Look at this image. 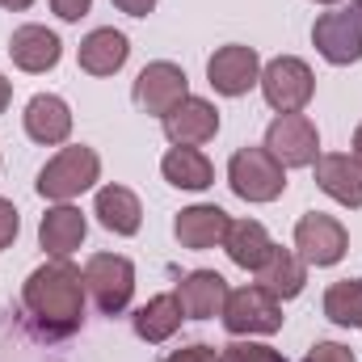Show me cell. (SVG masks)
<instances>
[{"mask_svg": "<svg viewBox=\"0 0 362 362\" xmlns=\"http://www.w3.org/2000/svg\"><path fill=\"white\" fill-rule=\"evenodd\" d=\"M85 274L76 270L68 257H55L47 266L25 278L21 286V299L25 308L34 312V320L47 329V333H72L85 316Z\"/></svg>", "mask_w": 362, "mask_h": 362, "instance_id": "6da1fadb", "label": "cell"}, {"mask_svg": "<svg viewBox=\"0 0 362 362\" xmlns=\"http://www.w3.org/2000/svg\"><path fill=\"white\" fill-rule=\"evenodd\" d=\"M101 173V160L93 148H64L59 156H51L38 173V194L51 198V202H72L76 194L93 189V181Z\"/></svg>", "mask_w": 362, "mask_h": 362, "instance_id": "7a4b0ae2", "label": "cell"}, {"mask_svg": "<svg viewBox=\"0 0 362 362\" xmlns=\"http://www.w3.org/2000/svg\"><path fill=\"white\" fill-rule=\"evenodd\" d=\"M312 42L337 68L358 64V55H362V0H350L346 8H333V13H320L316 25H312Z\"/></svg>", "mask_w": 362, "mask_h": 362, "instance_id": "3957f363", "label": "cell"}, {"mask_svg": "<svg viewBox=\"0 0 362 362\" xmlns=\"http://www.w3.org/2000/svg\"><path fill=\"white\" fill-rule=\"evenodd\" d=\"M228 181L245 202H274L286 189V169L270 156V148H240L228 165Z\"/></svg>", "mask_w": 362, "mask_h": 362, "instance_id": "277c9868", "label": "cell"}, {"mask_svg": "<svg viewBox=\"0 0 362 362\" xmlns=\"http://www.w3.org/2000/svg\"><path fill=\"white\" fill-rule=\"evenodd\" d=\"M257 85H262L266 101H270L278 114H299L312 101V93H316V76H312V68L303 59L278 55V59H270L262 68V81Z\"/></svg>", "mask_w": 362, "mask_h": 362, "instance_id": "5b68a950", "label": "cell"}, {"mask_svg": "<svg viewBox=\"0 0 362 362\" xmlns=\"http://www.w3.org/2000/svg\"><path fill=\"white\" fill-rule=\"evenodd\" d=\"M266 148L282 169H308L320 156V135L303 114H278L266 131Z\"/></svg>", "mask_w": 362, "mask_h": 362, "instance_id": "8992f818", "label": "cell"}, {"mask_svg": "<svg viewBox=\"0 0 362 362\" xmlns=\"http://www.w3.org/2000/svg\"><path fill=\"white\" fill-rule=\"evenodd\" d=\"M223 325L236 337H245V333H278L282 329V303L274 299L270 291H262L257 282L240 286V291H228Z\"/></svg>", "mask_w": 362, "mask_h": 362, "instance_id": "52a82bcc", "label": "cell"}, {"mask_svg": "<svg viewBox=\"0 0 362 362\" xmlns=\"http://www.w3.org/2000/svg\"><path fill=\"white\" fill-rule=\"evenodd\" d=\"M85 291L97 299L101 312H122L135 295V266L118 253H97L85 266Z\"/></svg>", "mask_w": 362, "mask_h": 362, "instance_id": "ba28073f", "label": "cell"}, {"mask_svg": "<svg viewBox=\"0 0 362 362\" xmlns=\"http://www.w3.org/2000/svg\"><path fill=\"white\" fill-rule=\"evenodd\" d=\"M346 228L325 215V211H308L299 223H295V249L303 257V266H337L346 257Z\"/></svg>", "mask_w": 362, "mask_h": 362, "instance_id": "9c48e42d", "label": "cell"}, {"mask_svg": "<svg viewBox=\"0 0 362 362\" xmlns=\"http://www.w3.org/2000/svg\"><path fill=\"white\" fill-rule=\"evenodd\" d=\"M206 76L211 85L223 93V97H240L262 81V59L253 47H240V42H228L219 47L211 59H206Z\"/></svg>", "mask_w": 362, "mask_h": 362, "instance_id": "30bf717a", "label": "cell"}, {"mask_svg": "<svg viewBox=\"0 0 362 362\" xmlns=\"http://www.w3.org/2000/svg\"><path fill=\"white\" fill-rule=\"evenodd\" d=\"M181 97H189V85H185V72L169 59H156L148 64L139 76H135V105L148 110V114H169Z\"/></svg>", "mask_w": 362, "mask_h": 362, "instance_id": "8fae6325", "label": "cell"}, {"mask_svg": "<svg viewBox=\"0 0 362 362\" xmlns=\"http://www.w3.org/2000/svg\"><path fill=\"white\" fill-rule=\"evenodd\" d=\"M215 131H219V110L202 97H181L165 114V135L177 148H198V144L215 139Z\"/></svg>", "mask_w": 362, "mask_h": 362, "instance_id": "7c38bea8", "label": "cell"}, {"mask_svg": "<svg viewBox=\"0 0 362 362\" xmlns=\"http://www.w3.org/2000/svg\"><path fill=\"white\" fill-rule=\"evenodd\" d=\"M177 303L189 320L223 316V303H228V282H223V274H215V270L185 274L177 282Z\"/></svg>", "mask_w": 362, "mask_h": 362, "instance_id": "4fadbf2b", "label": "cell"}, {"mask_svg": "<svg viewBox=\"0 0 362 362\" xmlns=\"http://www.w3.org/2000/svg\"><path fill=\"white\" fill-rule=\"evenodd\" d=\"M228 211L223 206H211V202H198V206H185L177 215V223H173V232H177L181 249H215V245H223V236H228Z\"/></svg>", "mask_w": 362, "mask_h": 362, "instance_id": "5bb4252c", "label": "cell"}, {"mask_svg": "<svg viewBox=\"0 0 362 362\" xmlns=\"http://www.w3.org/2000/svg\"><path fill=\"white\" fill-rule=\"evenodd\" d=\"M8 55L21 72H47V68L59 64L64 47L47 25H17L13 38H8Z\"/></svg>", "mask_w": 362, "mask_h": 362, "instance_id": "9a60e30c", "label": "cell"}, {"mask_svg": "<svg viewBox=\"0 0 362 362\" xmlns=\"http://www.w3.org/2000/svg\"><path fill=\"white\" fill-rule=\"evenodd\" d=\"M25 135L34 144H47V148L64 144L72 135V110H68V101L55 97V93H38L25 105Z\"/></svg>", "mask_w": 362, "mask_h": 362, "instance_id": "2e32d148", "label": "cell"}, {"mask_svg": "<svg viewBox=\"0 0 362 362\" xmlns=\"http://www.w3.org/2000/svg\"><path fill=\"white\" fill-rule=\"evenodd\" d=\"M85 232H89L85 215H81L76 206H68V202L51 206V211L42 215V223H38V240H42V249H47L51 257L76 253V249L85 245Z\"/></svg>", "mask_w": 362, "mask_h": 362, "instance_id": "e0dca14e", "label": "cell"}, {"mask_svg": "<svg viewBox=\"0 0 362 362\" xmlns=\"http://www.w3.org/2000/svg\"><path fill=\"white\" fill-rule=\"evenodd\" d=\"M253 274H257V286L270 291L278 303H282V299H295V295L303 291V282H308V266H303V257L291 253V249H278V245H274L270 257H266Z\"/></svg>", "mask_w": 362, "mask_h": 362, "instance_id": "ac0fdd59", "label": "cell"}, {"mask_svg": "<svg viewBox=\"0 0 362 362\" xmlns=\"http://www.w3.org/2000/svg\"><path fill=\"white\" fill-rule=\"evenodd\" d=\"M316 185L341 206H362V165L354 156H316Z\"/></svg>", "mask_w": 362, "mask_h": 362, "instance_id": "d6986e66", "label": "cell"}, {"mask_svg": "<svg viewBox=\"0 0 362 362\" xmlns=\"http://www.w3.org/2000/svg\"><path fill=\"white\" fill-rule=\"evenodd\" d=\"M81 68L89 72V76H114L122 64H127V55H131V47H127V34H118V30H93L89 38L81 42Z\"/></svg>", "mask_w": 362, "mask_h": 362, "instance_id": "ffe728a7", "label": "cell"}, {"mask_svg": "<svg viewBox=\"0 0 362 362\" xmlns=\"http://www.w3.org/2000/svg\"><path fill=\"white\" fill-rule=\"evenodd\" d=\"M223 249H228V257H232L240 270H257V266L270 257L274 240H270V232H266L257 219H236V223H228Z\"/></svg>", "mask_w": 362, "mask_h": 362, "instance_id": "44dd1931", "label": "cell"}, {"mask_svg": "<svg viewBox=\"0 0 362 362\" xmlns=\"http://www.w3.org/2000/svg\"><path fill=\"white\" fill-rule=\"evenodd\" d=\"M97 219H101V228H110L118 236H135L144 206L127 185H105V189H97Z\"/></svg>", "mask_w": 362, "mask_h": 362, "instance_id": "7402d4cb", "label": "cell"}, {"mask_svg": "<svg viewBox=\"0 0 362 362\" xmlns=\"http://www.w3.org/2000/svg\"><path fill=\"white\" fill-rule=\"evenodd\" d=\"M181 303L177 295H156V299H148L139 312H135V333L144 337V341H169L173 333L181 329Z\"/></svg>", "mask_w": 362, "mask_h": 362, "instance_id": "603a6c76", "label": "cell"}, {"mask_svg": "<svg viewBox=\"0 0 362 362\" xmlns=\"http://www.w3.org/2000/svg\"><path fill=\"white\" fill-rule=\"evenodd\" d=\"M160 173H165L169 185H177V189H206V185L215 181L211 160H206L198 148H173V152L160 160Z\"/></svg>", "mask_w": 362, "mask_h": 362, "instance_id": "cb8c5ba5", "label": "cell"}, {"mask_svg": "<svg viewBox=\"0 0 362 362\" xmlns=\"http://www.w3.org/2000/svg\"><path fill=\"white\" fill-rule=\"evenodd\" d=\"M325 316L341 329H362V278H341L329 286Z\"/></svg>", "mask_w": 362, "mask_h": 362, "instance_id": "d4e9b609", "label": "cell"}, {"mask_svg": "<svg viewBox=\"0 0 362 362\" xmlns=\"http://www.w3.org/2000/svg\"><path fill=\"white\" fill-rule=\"evenodd\" d=\"M219 362H282L278 354H274L270 346H253V341H232L223 354H219Z\"/></svg>", "mask_w": 362, "mask_h": 362, "instance_id": "484cf974", "label": "cell"}, {"mask_svg": "<svg viewBox=\"0 0 362 362\" xmlns=\"http://www.w3.org/2000/svg\"><path fill=\"white\" fill-rule=\"evenodd\" d=\"M303 362H354V354L346 346H337V341H316Z\"/></svg>", "mask_w": 362, "mask_h": 362, "instance_id": "4316f807", "label": "cell"}, {"mask_svg": "<svg viewBox=\"0 0 362 362\" xmlns=\"http://www.w3.org/2000/svg\"><path fill=\"white\" fill-rule=\"evenodd\" d=\"M17 228H21V219H17V206L0 198V249H8V245H13Z\"/></svg>", "mask_w": 362, "mask_h": 362, "instance_id": "83f0119b", "label": "cell"}, {"mask_svg": "<svg viewBox=\"0 0 362 362\" xmlns=\"http://www.w3.org/2000/svg\"><path fill=\"white\" fill-rule=\"evenodd\" d=\"M169 362H219V350L215 346H185Z\"/></svg>", "mask_w": 362, "mask_h": 362, "instance_id": "f1b7e54d", "label": "cell"}, {"mask_svg": "<svg viewBox=\"0 0 362 362\" xmlns=\"http://www.w3.org/2000/svg\"><path fill=\"white\" fill-rule=\"evenodd\" d=\"M89 4L93 0H51V8H55L64 21H81V17L89 13Z\"/></svg>", "mask_w": 362, "mask_h": 362, "instance_id": "f546056e", "label": "cell"}, {"mask_svg": "<svg viewBox=\"0 0 362 362\" xmlns=\"http://www.w3.org/2000/svg\"><path fill=\"white\" fill-rule=\"evenodd\" d=\"M122 13H131V17H148L152 8H156V0H114Z\"/></svg>", "mask_w": 362, "mask_h": 362, "instance_id": "4dcf8cb0", "label": "cell"}, {"mask_svg": "<svg viewBox=\"0 0 362 362\" xmlns=\"http://www.w3.org/2000/svg\"><path fill=\"white\" fill-rule=\"evenodd\" d=\"M8 97H13V89H8V81L0 76V114H4V105H8Z\"/></svg>", "mask_w": 362, "mask_h": 362, "instance_id": "1f68e13d", "label": "cell"}, {"mask_svg": "<svg viewBox=\"0 0 362 362\" xmlns=\"http://www.w3.org/2000/svg\"><path fill=\"white\" fill-rule=\"evenodd\" d=\"M30 4H34V0H0V8H13V13H17V8H30Z\"/></svg>", "mask_w": 362, "mask_h": 362, "instance_id": "d6a6232c", "label": "cell"}, {"mask_svg": "<svg viewBox=\"0 0 362 362\" xmlns=\"http://www.w3.org/2000/svg\"><path fill=\"white\" fill-rule=\"evenodd\" d=\"M354 160H358V165H362V127H358V131H354Z\"/></svg>", "mask_w": 362, "mask_h": 362, "instance_id": "836d02e7", "label": "cell"}, {"mask_svg": "<svg viewBox=\"0 0 362 362\" xmlns=\"http://www.w3.org/2000/svg\"><path fill=\"white\" fill-rule=\"evenodd\" d=\"M316 4H337V0H316Z\"/></svg>", "mask_w": 362, "mask_h": 362, "instance_id": "e575fe53", "label": "cell"}]
</instances>
